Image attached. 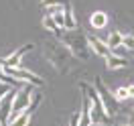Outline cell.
Listing matches in <instances>:
<instances>
[{"label": "cell", "mask_w": 134, "mask_h": 126, "mask_svg": "<svg viewBox=\"0 0 134 126\" xmlns=\"http://www.w3.org/2000/svg\"><path fill=\"white\" fill-rule=\"evenodd\" d=\"M57 37L61 39V43L69 49V53H71L73 57H77L79 61H87L90 43H87V37H85L81 31H77V29H73V31H65V33L59 31Z\"/></svg>", "instance_id": "cell-1"}, {"label": "cell", "mask_w": 134, "mask_h": 126, "mask_svg": "<svg viewBox=\"0 0 134 126\" xmlns=\"http://www.w3.org/2000/svg\"><path fill=\"white\" fill-rule=\"evenodd\" d=\"M45 53H47V57L51 59L53 67L57 69V71H61V73H67V71H69L71 61H73V55L69 53L67 47H61L59 43H49L47 49H45Z\"/></svg>", "instance_id": "cell-2"}, {"label": "cell", "mask_w": 134, "mask_h": 126, "mask_svg": "<svg viewBox=\"0 0 134 126\" xmlns=\"http://www.w3.org/2000/svg\"><path fill=\"white\" fill-rule=\"evenodd\" d=\"M33 85H23V87H18L16 94H14V102H12V114H10V120L12 118L20 116L23 112H29L31 108V104H33Z\"/></svg>", "instance_id": "cell-3"}, {"label": "cell", "mask_w": 134, "mask_h": 126, "mask_svg": "<svg viewBox=\"0 0 134 126\" xmlns=\"http://www.w3.org/2000/svg\"><path fill=\"white\" fill-rule=\"evenodd\" d=\"M93 87H96V92L100 96L102 104H104V110L108 112V116L114 118L118 114V100H116V96H114V92L108 90V85L102 81V77H96V79H93Z\"/></svg>", "instance_id": "cell-4"}, {"label": "cell", "mask_w": 134, "mask_h": 126, "mask_svg": "<svg viewBox=\"0 0 134 126\" xmlns=\"http://www.w3.org/2000/svg\"><path fill=\"white\" fill-rule=\"evenodd\" d=\"M18 87H8L6 94L0 96V124L6 126L10 122V114H12V102H14V94Z\"/></svg>", "instance_id": "cell-5"}, {"label": "cell", "mask_w": 134, "mask_h": 126, "mask_svg": "<svg viewBox=\"0 0 134 126\" xmlns=\"http://www.w3.org/2000/svg\"><path fill=\"white\" fill-rule=\"evenodd\" d=\"M4 71H6L8 75H12L14 79L23 81V84H29V85H35V87H41V85L45 84L37 73L29 71V69H23V67H8V69H4Z\"/></svg>", "instance_id": "cell-6"}, {"label": "cell", "mask_w": 134, "mask_h": 126, "mask_svg": "<svg viewBox=\"0 0 134 126\" xmlns=\"http://www.w3.org/2000/svg\"><path fill=\"white\" fill-rule=\"evenodd\" d=\"M29 51H33V43H26L25 47L16 49L12 55H8L6 59H0V65H2L4 69H8V67H18V63H20L23 55H25V53H29Z\"/></svg>", "instance_id": "cell-7"}, {"label": "cell", "mask_w": 134, "mask_h": 126, "mask_svg": "<svg viewBox=\"0 0 134 126\" xmlns=\"http://www.w3.org/2000/svg\"><path fill=\"white\" fill-rule=\"evenodd\" d=\"M87 43H90V47H92V51L96 53V55H100V57H108L110 53H112V49H110L108 45H106V41H102L100 37H93V35H87Z\"/></svg>", "instance_id": "cell-8"}, {"label": "cell", "mask_w": 134, "mask_h": 126, "mask_svg": "<svg viewBox=\"0 0 134 126\" xmlns=\"http://www.w3.org/2000/svg\"><path fill=\"white\" fill-rule=\"evenodd\" d=\"M90 25H92V29H104L108 25V14L104 10H96L90 17Z\"/></svg>", "instance_id": "cell-9"}, {"label": "cell", "mask_w": 134, "mask_h": 126, "mask_svg": "<svg viewBox=\"0 0 134 126\" xmlns=\"http://www.w3.org/2000/svg\"><path fill=\"white\" fill-rule=\"evenodd\" d=\"M106 65H108V69H124V67H128V61L124 57H120V55L110 53L106 57Z\"/></svg>", "instance_id": "cell-10"}, {"label": "cell", "mask_w": 134, "mask_h": 126, "mask_svg": "<svg viewBox=\"0 0 134 126\" xmlns=\"http://www.w3.org/2000/svg\"><path fill=\"white\" fill-rule=\"evenodd\" d=\"M0 84L2 85H10V87H23V85H25L23 81H18V79H14L12 75H8L2 65H0Z\"/></svg>", "instance_id": "cell-11"}, {"label": "cell", "mask_w": 134, "mask_h": 126, "mask_svg": "<svg viewBox=\"0 0 134 126\" xmlns=\"http://www.w3.org/2000/svg\"><path fill=\"white\" fill-rule=\"evenodd\" d=\"M63 18H65V31H73V29H77V23H75V17H73V8H71V4L65 8Z\"/></svg>", "instance_id": "cell-12"}, {"label": "cell", "mask_w": 134, "mask_h": 126, "mask_svg": "<svg viewBox=\"0 0 134 126\" xmlns=\"http://www.w3.org/2000/svg\"><path fill=\"white\" fill-rule=\"evenodd\" d=\"M122 41H124V35H120L118 31H114V33H110V37L106 39V45L114 51L116 47H122Z\"/></svg>", "instance_id": "cell-13"}, {"label": "cell", "mask_w": 134, "mask_h": 126, "mask_svg": "<svg viewBox=\"0 0 134 126\" xmlns=\"http://www.w3.org/2000/svg\"><path fill=\"white\" fill-rule=\"evenodd\" d=\"M29 122H31V112H23L20 116L12 118L6 126H29Z\"/></svg>", "instance_id": "cell-14"}, {"label": "cell", "mask_w": 134, "mask_h": 126, "mask_svg": "<svg viewBox=\"0 0 134 126\" xmlns=\"http://www.w3.org/2000/svg\"><path fill=\"white\" fill-rule=\"evenodd\" d=\"M43 29H47V31H51V33H55V35L61 31L57 26V23H55V18L51 17V14H45V17H43Z\"/></svg>", "instance_id": "cell-15"}, {"label": "cell", "mask_w": 134, "mask_h": 126, "mask_svg": "<svg viewBox=\"0 0 134 126\" xmlns=\"http://www.w3.org/2000/svg\"><path fill=\"white\" fill-rule=\"evenodd\" d=\"M41 4L47 8H53V6H69V2L67 0H41Z\"/></svg>", "instance_id": "cell-16"}, {"label": "cell", "mask_w": 134, "mask_h": 126, "mask_svg": "<svg viewBox=\"0 0 134 126\" xmlns=\"http://www.w3.org/2000/svg\"><path fill=\"white\" fill-rule=\"evenodd\" d=\"M122 47H124L126 51H132V53H134V37H132V35H124Z\"/></svg>", "instance_id": "cell-17"}, {"label": "cell", "mask_w": 134, "mask_h": 126, "mask_svg": "<svg viewBox=\"0 0 134 126\" xmlns=\"http://www.w3.org/2000/svg\"><path fill=\"white\" fill-rule=\"evenodd\" d=\"M114 96H116V100H118V102L128 100V98H130V94H128V87H118L116 92H114Z\"/></svg>", "instance_id": "cell-18"}, {"label": "cell", "mask_w": 134, "mask_h": 126, "mask_svg": "<svg viewBox=\"0 0 134 126\" xmlns=\"http://www.w3.org/2000/svg\"><path fill=\"white\" fill-rule=\"evenodd\" d=\"M69 126H79V112H75V114L71 116V124Z\"/></svg>", "instance_id": "cell-19"}, {"label": "cell", "mask_w": 134, "mask_h": 126, "mask_svg": "<svg viewBox=\"0 0 134 126\" xmlns=\"http://www.w3.org/2000/svg\"><path fill=\"white\" fill-rule=\"evenodd\" d=\"M128 94H130V98H134V85H128Z\"/></svg>", "instance_id": "cell-20"}, {"label": "cell", "mask_w": 134, "mask_h": 126, "mask_svg": "<svg viewBox=\"0 0 134 126\" xmlns=\"http://www.w3.org/2000/svg\"><path fill=\"white\" fill-rule=\"evenodd\" d=\"M132 126H134V112H132Z\"/></svg>", "instance_id": "cell-21"}, {"label": "cell", "mask_w": 134, "mask_h": 126, "mask_svg": "<svg viewBox=\"0 0 134 126\" xmlns=\"http://www.w3.org/2000/svg\"><path fill=\"white\" fill-rule=\"evenodd\" d=\"M124 126H132V124H124Z\"/></svg>", "instance_id": "cell-22"}, {"label": "cell", "mask_w": 134, "mask_h": 126, "mask_svg": "<svg viewBox=\"0 0 134 126\" xmlns=\"http://www.w3.org/2000/svg\"><path fill=\"white\" fill-rule=\"evenodd\" d=\"M0 126H2V124H0Z\"/></svg>", "instance_id": "cell-23"}]
</instances>
